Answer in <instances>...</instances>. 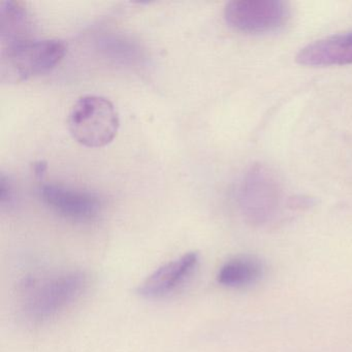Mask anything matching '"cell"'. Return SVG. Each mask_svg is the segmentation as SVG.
Segmentation results:
<instances>
[{"label": "cell", "mask_w": 352, "mask_h": 352, "mask_svg": "<svg viewBox=\"0 0 352 352\" xmlns=\"http://www.w3.org/2000/svg\"><path fill=\"white\" fill-rule=\"evenodd\" d=\"M87 286L88 276L82 271L28 278L20 292L22 318L32 325L49 322L81 298Z\"/></svg>", "instance_id": "1"}, {"label": "cell", "mask_w": 352, "mask_h": 352, "mask_svg": "<svg viewBox=\"0 0 352 352\" xmlns=\"http://www.w3.org/2000/svg\"><path fill=\"white\" fill-rule=\"evenodd\" d=\"M67 46L58 40L30 38L1 45L0 81L20 83L49 73L63 60Z\"/></svg>", "instance_id": "2"}, {"label": "cell", "mask_w": 352, "mask_h": 352, "mask_svg": "<svg viewBox=\"0 0 352 352\" xmlns=\"http://www.w3.org/2000/svg\"><path fill=\"white\" fill-rule=\"evenodd\" d=\"M67 126L78 143L88 148H102L114 141L120 120L116 108L108 98L85 96L72 107Z\"/></svg>", "instance_id": "3"}, {"label": "cell", "mask_w": 352, "mask_h": 352, "mask_svg": "<svg viewBox=\"0 0 352 352\" xmlns=\"http://www.w3.org/2000/svg\"><path fill=\"white\" fill-rule=\"evenodd\" d=\"M281 195V185L275 173L263 164H254L243 176L236 199L247 219L263 223L275 215Z\"/></svg>", "instance_id": "4"}, {"label": "cell", "mask_w": 352, "mask_h": 352, "mask_svg": "<svg viewBox=\"0 0 352 352\" xmlns=\"http://www.w3.org/2000/svg\"><path fill=\"white\" fill-rule=\"evenodd\" d=\"M289 18L287 3L281 0H236L224 9L226 23L245 34H261L283 28Z\"/></svg>", "instance_id": "5"}, {"label": "cell", "mask_w": 352, "mask_h": 352, "mask_svg": "<svg viewBox=\"0 0 352 352\" xmlns=\"http://www.w3.org/2000/svg\"><path fill=\"white\" fill-rule=\"evenodd\" d=\"M38 195L53 212L74 221H92L102 211L100 197L84 189L46 183L38 188Z\"/></svg>", "instance_id": "6"}, {"label": "cell", "mask_w": 352, "mask_h": 352, "mask_svg": "<svg viewBox=\"0 0 352 352\" xmlns=\"http://www.w3.org/2000/svg\"><path fill=\"white\" fill-rule=\"evenodd\" d=\"M199 261L197 252H187L160 265L140 284L137 294L147 300H157L173 294L192 275Z\"/></svg>", "instance_id": "7"}, {"label": "cell", "mask_w": 352, "mask_h": 352, "mask_svg": "<svg viewBox=\"0 0 352 352\" xmlns=\"http://www.w3.org/2000/svg\"><path fill=\"white\" fill-rule=\"evenodd\" d=\"M296 60L313 67L352 65V30L308 45L298 53Z\"/></svg>", "instance_id": "8"}, {"label": "cell", "mask_w": 352, "mask_h": 352, "mask_svg": "<svg viewBox=\"0 0 352 352\" xmlns=\"http://www.w3.org/2000/svg\"><path fill=\"white\" fill-rule=\"evenodd\" d=\"M265 274L261 259L253 255H239L223 263L217 274L218 283L230 288L252 285Z\"/></svg>", "instance_id": "9"}, {"label": "cell", "mask_w": 352, "mask_h": 352, "mask_svg": "<svg viewBox=\"0 0 352 352\" xmlns=\"http://www.w3.org/2000/svg\"><path fill=\"white\" fill-rule=\"evenodd\" d=\"M32 21L25 5L8 0L0 6V41L1 45L32 38Z\"/></svg>", "instance_id": "10"}, {"label": "cell", "mask_w": 352, "mask_h": 352, "mask_svg": "<svg viewBox=\"0 0 352 352\" xmlns=\"http://www.w3.org/2000/svg\"><path fill=\"white\" fill-rule=\"evenodd\" d=\"M96 50L112 63L125 67L141 65L145 60V52L141 45L129 36L120 34H102L96 40Z\"/></svg>", "instance_id": "11"}, {"label": "cell", "mask_w": 352, "mask_h": 352, "mask_svg": "<svg viewBox=\"0 0 352 352\" xmlns=\"http://www.w3.org/2000/svg\"><path fill=\"white\" fill-rule=\"evenodd\" d=\"M16 201V191L13 181L6 173H0V207L9 210L14 207Z\"/></svg>", "instance_id": "12"}, {"label": "cell", "mask_w": 352, "mask_h": 352, "mask_svg": "<svg viewBox=\"0 0 352 352\" xmlns=\"http://www.w3.org/2000/svg\"><path fill=\"white\" fill-rule=\"evenodd\" d=\"M47 170V164L44 162H38L34 164V173H36V176L42 177L43 175L46 173Z\"/></svg>", "instance_id": "13"}]
</instances>
